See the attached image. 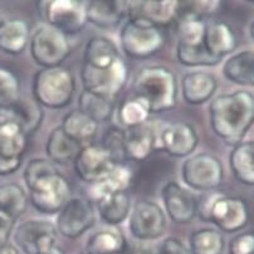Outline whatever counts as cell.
Here are the masks:
<instances>
[{"label":"cell","mask_w":254,"mask_h":254,"mask_svg":"<svg viewBox=\"0 0 254 254\" xmlns=\"http://www.w3.org/2000/svg\"><path fill=\"white\" fill-rule=\"evenodd\" d=\"M254 120V98L249 91H235L218 96L209 105L213 132L227 145L242 142Z\"/></svg>","instance_id":"obj_1"},{"label":"cell","mask_w":254,"mask_h":254,"mask_svg":"<svg viewBox=\"0 0 254 254\" xmlns=\"http://www.w3.org/2000/svg\"><path fill=\"white\" fill-rule=\"evenodd\" d=\"M24 181L33 208L46 215L60 213L70 195L67 179L47 159H33L24 169Z\"/></svg>","instance_id":"obj_2"},{"label":"cell","mask_w":254,"mask_h":254,"mask_svg":"<svg viewBox=\"0 0 254 254\" xmlns=\"http://www.w3.org/2000/svg\"><path fill=\"white\" fill-rule=\"evenodd\" d=\"M132 89L135 97L146 103L151 114L170 111L178 105V79L162 65L142 68L133 79Z\"/></svg>","instance_id":"obj_3"},{"label":"cell","mask_w":254,"mask_h":254,"mask_svg":"<svg viewBox=\"0 0 254 254\" xmlns=\"http://www.w3.org/2000/svg\"><path fill=\"white\" fill-rule=\"evenodd\" d=\"M76 79L68 68H42L34 74L32 93L42 107L61 110L72 102Z\"/></svg>","instance_id":"obj_4"},{"label":"cell","mask_w":254,"mask_h":254,"mask_svg":"<svg viewBox=\"0 0 254 254\" xmlns=\"http://www.w3.org/2000/svg\"><path fill=\"white\" fill-rule=\"evenodd\" d=\"M125 54L135 60L152 57L165 43L161 28L140 16H130L120 33Z\"/></svg>","instance_id":"obj_5"},{"label":"cell","mask_w":254,"mask_h":254,"mask_svg":"<svg viewBox=\"0 0 254 254\" xmlns=\"http://www.w3.org/2000/svg\"><path fill=\"white\" fill-rule=\"evenodd\" d=\"M29 44L32 58L42 68L60 67L72 52L67 35L49 24L39 25L33 32Z\"/></svg>","instance_id":"obj_6"},{"label":"cell","mask_w":254,"mask_h":254,"mask_svg":"<svg viewBox=\"0 0 254 254\" xmlns=\"http://www.w3.org/2000/svg\"><path fill=\"white\" fill-rule=\"evenodd\" d=\"M81 79L84 91L115 100L128 81V65L122 57L117 58L107 68H92L83 64Z\"/></svg>","instance_id":"obj_7"},{"label":"cell","mask_w":254,"mask_h":254,"mask_svg":"<svg viewBox=\"0 0 254 254\" xmlns=\"http://www.w3.org/2000/svg\"><path fill=\"white\" fill-rule=\"evenodd\" d=\"M181 178L190 189L201 192L213 191L223 183L224 169L218 157L200 152L185 160L181 168Z\"/></svg>","instance_id":"obj_8"},{"label":"cell","mask_w":254,"mask_h":254,"mask_svg":"<svg viewBox=\"0 0 254 254\" xmlns=\"http://www.w3.org/2000/svg\"><path fill=\"white\" fill-rule=\"evenodd\" d=\"M128 229L133 238L140 242L161 238L166 230V215L157 203L140 199L130 210Z\"/></svg>","instance_id":"obj_9"},{"label":"cell","mask_w":254,"mask_h":254,"mask_svg":"<svg viewBox=\"0 0 254 254\" xmlns=\"http://www.w3.org/2000/svg\"><path fill=\"white\" fill-rule=\"evenodd\" d=\"M96 213L92 201L82 196L69 197L57 216L56 229L68 239H77L92 229Z\"/></svg>","instance_id":"obj_10"},{"label":"cell","mask_w":254,"mask_h":254,"mask_svg":"<svg viewBox=\"0 0 254 254\" xmlns=\"http://www.w3.org/2000/svg\"><path fill=\"white\" fill-rule=\"evenodd\" d=\"M37 5L47 24L61 30L67 37L81 32L87 23L84 15V4L82 1L52 0L38 1Z\"/></svg>","instance_id":"obj_11"},{"label":"cell","mask_w":254,"mask_h":254,"mask_svg":"<svg viewBox=\"0 0 254 254\" xmlns=\"http://www.w3.org/2000/svg\"><path fill=\"white\" fill-rule=\"evenodd\" d=\"M14 242L24 254H39L56 246L57 229L51 220H25L16 227Z\"/></svg>","instance_id":"obj_12"},{"label":"cell","mask_w":254,"mask_h":254,"mask_svg":"<svg viewBox=\"0 0 254 254\" xmlns=\"http://www.w3.org/2000/svg\"><path fill=\"white\" fill-rule=\"evenodd\" d=\"M210 222L219 232L237 233L249 223V206L244 199L238 196L220 195L210 211Z\"/></svg>","instance_id":"obj_13"},{"label":"cell","mask_w":254,"mask_h":254,"mask_svg":"<svg viewBox=\"0 0 254 254\" xmlns=\"http://www.w3.org/2000/svg\"><path fill=\"white\" fill-rule=\"evenodd\" d=\"M116 162L101 143H88L82 147L73 160L74 171L84 183L93 184L107 175Z\"/></svg>","instance_id":"obj_14"},{"label":"cell","mask_w":254,"mask_h":254,"mask_svg":"<svg viewBox=\"0 0 254 254\" xmlns=\"http://www.w3.org/2000/svg\"><path fill=\"white\" fill-rule=\"evenodd\" d=\"M199 143L197 131L189 122H174L165 125L160 131V150L173 157H187L191 155Z\"/></svg>","instance_id":"obj_15"},{"label":"cell","mask_w":254,"mask_h":254,"mask_svg":"<svg viewBox=\"0 0 254 254\" xmlns=\"http://www.w3.org/2000/svg\"><path fill=\"white\" fill-rule=\"evenodd\" d=\"M166 214L176 224H188L196 216V195L176 181H169L161 190Z\"/></svg>","instance_id":"obj_16"},{"label":"cell","mask_w":254,"mask_h":254,"mask_svg":"<svg viewBox=\"0 0 254 254\" xmlns=\"http://www.w3.org/2000/svg\"><path fill=\"white\" fill-rule=\"evenodd\" d=\"M160 130L154 122H146L141 126L125 130V154L126 160L142 162L151 156L155 150H160Z\"/></svg>","instance_id":"obj_17"},{"label":"cell","mask_w":254,"mask_h":254,"mask_svg":"<svg viewBox=\"0 0 254 254\" xmlns=\"http://www.w3.org/2000/svg\"><path fill=\"white\" fill-rule=\"evenodd\" d=\"M130 1L92 0L84 4L86 20L101 29H114L130 15Z\"/></svg>","instance_id":"obj_18"},{"label":"cell","mask_w":254,"mask_h":254,"mask_svg":"<svg viewBox=\"0 0 254 254\" xmlns=\"http://www.w3.org/2000/svg\"><path fill=\"white\" fill-rule=\"evenodd\" d=\"M28 138L22 126L13 119L10 110H0V157L23 159Z\"/></svg>","instance_id":"obj_19"},{"label":"cell","mask_w":254,"mask_h":254,"mask_svg":"<svg viewBox=\"0 0 254 254\" xmlns=\"http://www.w3.org/2000/svg\"><path fill=\"white\" fill-rule=\"evenodd\" d=\"M130 5V15L140 16L156 27H168L180 15V1L176 0H146Z\"/></svg>","instance_id":"obj_20"},{"label":"cell","mask_w":254,"mask_h":254,"mask_svg":"<svg viewBox=\"0 0 254 254\" xmlns=\"http://www.w3.org/2000/svg\"><path fill=\"white\" fill-rule=\"evenodd\" d=\"M204 47L210 56L223 61V57L237 48V35L229 23L224 20L206 22Z\"/></svg>","instance_id":"obj_21"},{"label":"cell","mask_w":254,"mask_h":254,"mask_svg":"<svg viewBox=\"0 0 254 254\" xmlns=\"http://www.w3.org/2000/svg\"><path fill=\"white\" fill-rule=\"evenodd\" d=\"M218 88L215 76L203 70H195L185 74L181 79L183 98L191 106H200L213 98Z\"/></svg>","instance_id":"obj_22"},{"label":"cell","mask_w":254,"mask_h":254,"mask_svg":"<svg viewBox=\"0 0 254 254\" xmlns=\"http://www.w3.org/2000/svg\"><path fill=\"white\" fill-rule=\"evenodd\" d=\"M133 173L131 168L126 164H116L111 171L101 180L91 184L89 194L93 203L101 199L103 195L112 192H127L132 185Z\"/></svg>","instance_id":"obj_23"},{"label":"cell","mask_w":254,"mask_h":254,"mask_svg":"<svg viewBox=\"0 0 254 254\" xmlns=\"http://www.w3.org/2000/svg\"><path fill=\"white\" fill-rule=\"evenodd\" d=\"M30 41L29 23L24 19L3 20L0 25V51L18 56L25 51Z\"/></svg>","instance_id":"obj_24"},{"label":"cell","mask_w":254,"mask_h":254,"mask_svg":"<svg viewBox=\"0 0 254 254\" xmlns=\"http://www.w3.org/2000/svg\"><path fill=\"white\" fill-rule=\"evenodd\" d=\"M61 128L70 140L83 147L93 142L98 132V124L77 108L63 117Z\"/></svg>","instance_id":"obj_25"},{"label":"cell","mask_w":254,"mask_h":254,"mask_svg":"<svg viewBox=\"0 0 254 254\" xmlns=\"http://www.w3.org/2000/svg\"><path fill=\"white\" fill-rule=\"evenodd\" d=\"M125 235L116 228L101 229L93 233L87 241L86 254H128Z\"/></svg>","instance_id":"obj_26"},{"label":"cell","mask_w":254,"mask_h":254,"mask_svg":"<svg viewBox=\"0 0 254 254\" xmlns=\"http://www.w3.org/2000/svg\"><path fill=\"white\" fill-rule=\"evenodd\" d=\"M95 204L101 219L111 227L124 223L131 210V199L127 192L106 194Z\"/></svg>","instance_id":"obj_27"},{"label":"cell","mask_w":254,"mask_h":254,"mask_svg":"<svg viewBox=\"0 0 254 254\" xmlns=\"http://www.w3.org/2000/svg\"><path fill=\"white\" fill-rule=\"evenodd\" d=\"M233 175L239 183L252 187L254 184V145L252 141H242L233 146L229 155Z\"/></svg>","instance_id":"obj_28"},{"label":"cell","mask_w":254,"mask_h":254,"mask_svg":"<svg viewBox=\"0 0 254 254\" xmlns=\"http://www.w3.org/2000/svg\"><path fill=\"white\" fill-rule=\"evenodd\" d=\"M120 52L114 41L107 37H93L86 44L83 64L92 68H107L117 60Z\"/></svg>","instance_id":"obj_29"},{"label":"cell","mask_w":254,"mask_h":254,"mask_svg":"<svg viewBox=\"0 0 254 254\" xmlns=\"http://www.w3.org/2000/svg\"><path fill=\"white\" fill-rule=\"evenodd\" d=\"M82 147L78 143L70 140L61 126L56 127L54 130L49 132L48 140L46 143V152L49 161L53 164H60V165H67L69 162H73L77 154Z\"/></svg>","instance_id":"obj_30"},{"label":"cell","mask_w":254,"mask_h":254,"mask_svg":"<svg viewBox=\"0 0 254 254\" xmlns=\"http://www.w3.org/2000/svg\"><path fill=\"white\" fill-rule=\"evenodd\" d=\"M223 74L230 82L241 86H253L254 57L252 51H243L228 58L223 67Z\"/></svg>","instance_id":"obj_31"},{"label":"cell","mask_w":254,"mask_h":254,"mask_svg":"<svg viewBox=\"0 0 254 254\" xmlns=\"http://www.w3.org/2000/svg\"><path fill=\"white\" fill-rule=\"evenodd\" d=\"M9 110L13 119L22 126L28 137L38 130L43 122V108L34 98L30 100V98L20 97L18 102L11 106Z\"/></svg>","instance_id":"obj_32"},{"label":"cell","mask_w":254,"mask_h":254,"mask_svg":"<svg viewBox=\"0 0 254 254\" xmlns=\"http://www.w3.org/2000/svg\"><path fill=\"white\" fill-rule=\"evenodd\" d=\"M27 208L28 196L20 185L14 183L0 185V213L16 222Z\"/></svg>","instance_id":"obj_33"},{"label":"cell","mask_w":254,"mask_h":254,"mask_svg":"<svg viewBox=\"0 0 254 254\" xmlns=\"http://www.w3.org/2000/svg\"><path fill=\"white\" fill-rule=\"evenodd\" d=\"M189 246L190 254H224L225 239L219 230L203 228L190 235Z\"/></svg>","instance_id":"obj_34"},{"label":"cell","mask_w":254,"mask_h":254,"mask_svg":"<svg viewBox=\"0 0 254 254\" xmlns=\"http://www.w3.org/2000/svg\"><path fill=\"white\" fill-rule=\"evenodd\" d=\"M78 110L100 124L111 119L115 111V102L114 100L101 97L83 89L78 97Z\"/></svg>","instance_id":"obj_35"},{"label":"cell","mask_w":254,"mask_h":254,"mask_svg":"<svg viewBox=\"0 0 254 254\" xmlns=\"http://www.w3.org/2000/svg\"><path fill=\"white\" fill-rule=\"evenodd\" d=\"M150 115H151V112H150L146 103L143 102L141 98L135 97V96H133V98L122 102L119 110L120 122L127 128H132V127L146 124L150 120Z\"/></svg>","instance_id":"obj_36"},{"label":"cell","mask_w":254,"mask_h":254,"mask_svg":"<svg viewBox=\"0 0 254 254\" xmlns=\"http://www.w3.org/2000/svg\"><path fill=\"white\" fill-rule=\"evenodd\" d=\"M20 95V81L13 70L0 67V110L15 105Z\"/></svg>","instance_id":"obj_37"},{"label":"cell","mask_w":254,"mask_h":254,"mask_svg":"<svg viewBox=\"0 0 254 254\" xmlns=\"http://www.w3.org/2000/svg\"><path fill=\"white\" fill-rule=\"evenodd\" d=\"M176 58L187 67H213L222 62L210 56L204 46L184 47L176 44Z\"/></svg>","instance_id":"obj_38"},{"label":"cell","mask_w":254,"mask_h":254,"mask_svg":"<svg viewBox=\"0 0 254 254\" xmlns=\"http://www.w3.org/2000/svg\"><path fill=\"white\" fill-rule=\"evenodd\" d=\"M101 145L108 154L111 155V157L116 164H124L126 161L125 130L117 126H111L103 135Z\"/></svg>","instance_id":"obj_39"},{"label":"cell","mask_w":254,"mask_h":254,"mask_svg":"<svg viewBox=\"0 0 254 254\" xmlns=\"http://www.w3.org/2000/svg\"><path fill=\"white\" fill-rule=\"evenodd\" d=\"M254 237L251 232L238 234L230 241L229 254H253Z\"/></svg>","instance_id":"obj_40"},{"label":"cell","mask_w":254,"mask_h":254,"mask_svg":"<svg viewBox=\"0 0 254 254\" xmlns=\"http://www.w3.org/2000/svg\"><path fill=\"white\" fill-rule=\"evenodd\" d=\"M220 192L208 191L196 197V215L204 222H210V211L214 203L220 196Z\"/></svg>","instance_id":"obj_41"},{"label":"cell","mask_w":254,"mask_h":254,"mask_svg":"<svg viewBox=\"0 0 254 254\" xmlns=\"http://www.w3.org/2000/svg\"><path fill=\"white\" fill-rule=\"evenodd\" d=\"M155 254H190L189 248L178 238H166L160 243Z\"/></svg>","instance_id":"obj_42"},{"label":"cell","mask_w":254,"mask_h":254,"mask_svg":"<svg viewBox=\"0 0 254 254\" xmlns=\"http://www.w3.org/2000/svg\"><path fill=\"white\" fill-rule=\"evenodd\" d=\"M192 13L205 18L206 14H213L220 6V1H191L190 4Z\"/></svg>","instance_id":"obj_43"},{"label":"cell","mask_w":254,"mask_h":254,"mask_svg":"<svg viewBox=\"0 0 254 254\" xmlns=\"http://www.w3.org/2000/svg\"><path fill=\"white\" fill-rule=\"evenodd\" d=\"M14 224H15V220L0 213V244L8 243L14 229Z\"/></svg>","instance_id":"obj_44"},{"label":"cell","mask_w":254,"mask_h":254,"mask_svg":"<svg viewBox=\"0 0 254 254\" xmlns=\"http://www.w3.org/2000/svg\"><path fill=\"white\" fill-rule=\"evenodd\" d=\"M23 159H4L0 157V176H8L16 173L22 165Z\"/></svg>","instance_id":"obj_45"},{"label":"cell","mask_w":254,"mask_h":254,"mask_svg":"<svg viewBox=\"0 0 254 254\" xmlns=\"http://www.w3.org/2000/svg\"><path fill=\"white\" fill-rule=\"evenodd\" d=\"M128 254H155V251L145 243H136L128 246Z\"/></svg>","instance_id":"obj_46"},{"label":"cell","mask_w":254,"mask_h":254,"mask_svg":"<svg viewBox=\"0 0 254 254\" xmlns=\"http://www.w3.org/2000/svg\"><path fill=\"white\" fill-rule=\"evenodd\" d=\"M0 254H20V251L13 244H0Z\"/></svg>","instance_id":"obj_47"},{"label":"cell","mask_w":254,"mask_h":254,"mask_svg":"<svg viewBox=\"0 0 254 254\" xmlns=\"http://www.w3.org/2000/svg\"><path fill=\"white\" fill-rule=\"evenodd\" d=\"M39 254H64V252H63L61 248H58L57 246H54V247H52L51 249H48V251L42 252V253H39Z\"/></svg>","instance_id":"obj_48"},{"label":"cell","mask_w":254,"mask_h":254,"mask_svg":"<svg viewBox=\"0 0 254 254\" xmlns=\"http://www.w3.org/2000/svg\"><path fill=\"white\" fill-rule=\"evenodd\" d=\"M1 23H3V19H1V18H0V25H1Z\"/></svg>","instance_id":"obj_49"}]
</instances>
